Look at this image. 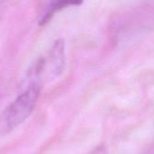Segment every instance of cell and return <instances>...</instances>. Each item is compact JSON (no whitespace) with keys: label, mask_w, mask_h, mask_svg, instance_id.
<instances>
[{"label":"cell","mask_w":154,"mask_h":154,"mask_svg":"<svg viewBox=\"0 0 154 154\" xmlns=\"http://www.w3.org/2000/svg\"><path fill=\"white\" fill-rule=\"evenodd\" d=\"M1 5H2V0H0V7H1Z\"/></svg>","instance_id":"cell-4"},{"label":"cell","mask_w":154,"mask_h":154,"mask_svg":"<svg viewBox=\"0 0 154 154\" xmlns=\"http://www.w3.org/2000/svg\"><path fill=\"white\" fill-rule=\"evenodd\" d=\"M41 86L30 83L0 114V137L10 134L32 114L39 99Z\"/></svg>","instance_id":"cell-1"},{"label":"cell","mask_w":154,"mask_h":154,"mask_svg":"<svg viewBox=\"0 0 154 154\" xmlns=\"http://www.w3.org/2000/svg\"><path fill=\"white\" fill-rule=\"evenodd\" d=\"M82 2H83V0H53L47 6L43 14H42L39 23L41 25H43V24L47 23L57 12H59L68 6H70V5H80Z\"/></svg>","instance_id":"cell-3"},{"label":"cell","mask_w":154,"mask_h":154,"mask_svg":"<svg viewBox=\"0 0 154 154\" xmlns=\"http://www.w3.org/2000/svg\"><path fill=\"white\" fill-rule=\"evenodd\" d=\"M65 66V44L62 40H57L47 57L40 58L31 69L29 78L31 83L41 86L42 79L49 74L51 76L60 75Z\"/></svg>","instance_id":"cell-2"}]
</instances>
